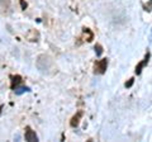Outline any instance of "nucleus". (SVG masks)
I'll return each instance as SVG.
<instances>
[{"label":"nucleus","instance_id":"nucleus-1","mask_svg":"<svg viewBox=\"0 0 152 142\" xmlns=\"http://www.w3.org/2000/svg\"><path fill=\"white\" fill-rule=\"evenodd\" d=\"M108 67V59H103V60H99L95 62L94 66V72L95 74H104L105 70Z\"/></svg>","mask_w":152,"mask_h":142},{"label":"nucleus","instance_id":"nucleus-2","mask_svg":"<svg viewBox=\"0 0 152 142\" xmlns=\"http://www.w3.org/2000/svg\"><path fill=\"white\" fill-rule=\"evenodd\" d=\"M24 138L26 141H38V137L36 135L34 131H32L31 127H26V133H24Z\"/></svg>","mask_w":152,"mask_h":142},{"label":"nucleus","instance_id":"nucleus-3","mask_svg":"<svg viewBox=\"0 0 152 142\" xmlns=\"http://www.w3.org/2000/svg\"><path fill=\"white\" fill-rule=\"evenodd\" d=\"M83 114H84L83 111H79L72 118H71L70 126H71V127H74V128H75V127H77V126H79V123H80V119H81V117H83Z\"/></svg>","mask_w":152,"mask_h":142},{"label":"nucleus","instance_id":"nucleus-4","mask_svg":"<svg viewBox=\"0 0 152 142\" xmlns=\"http://www.w3.org/2000/svg\"><path fill=\"white\" fill-rule=\"evenodd\" d=\"M148 61H150V52H147V55H146L145 60L142 61V62H140L138 65H137V67H136V72H137V74H141L142 69H143L145 66H146L147 64H148Z\"/></svg>","mask_w":152,"mask_h":142},{"label":"nucleus","instance_id":"nucleus-5","mask_svg":"<svg viewBox=\"0 0 152 142\" xmlns=\"http://www.w3.org/2000/svg\"><path fill=\"white\" fill-rule=\"evenodd\" d=\"M12 79H13L12 80V89H15L18 85L22 83V78L19 76V75H15V76H13Z\"/></svg>","mask_w":152,"mask_h":142},{"label":"nucleus","instance_id":"nucleus-6","mask_svg":"<svg viewBox=\"0 0 152 142\" xmlns=\"http://www.w3.org/2000/svg\"><path fill=\"white\" fill-rule=\"evenodd\" d=\"M15 94H18V95H20L22 93H24V91H29V88H27V86H22V88H15Z\"/></svg>","mask_w":152,"mask_h":142},{"label":"nucleus","instance_id":"nucleus-7","mask_svg":"<svg viewBox=\"0 0 152 142\" xmlns=\"http://www.w3.org/2000/svg\"><path fill=\"white\" fill-rule=\"evenodd\" d=\"M95 51H96V55L98 56H100L103 53V47L100 45H96V46H95Z\"/></svg>","mask_w":152,"mask_h":142},{"label":"nucleus","instance_id":"nucleus-8","mask_svg":"<svg viewBox=\"0 0 152 142\" xmlns=\"http://www.w3.org/2000/svg\"><path fill=\"white\" fill-rule=\"evenodd\" d=\"M133 80H134V79H129V81H128V83H126V86H127V88H129L131 85L133 84Z\"/></svg>","mask_w":152,"mask_h":142},{"label":"nucleus","instance_id":"nucleus-9","mask_svg":"<svg viewBox=\"0 0 152 142\" xmlns=\"http://www.w3.org/2000/svg\"><path fill=\"white\" fill-rule=\"evenodd\" d=\"M20 4H22V7H23V8H26V7H27V4H24V1H23V0L20 1Z\"/></svg>","mask_w":152,"mask_h":142}]
</instances>
